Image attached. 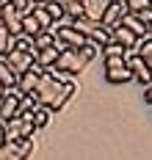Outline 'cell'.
<instances>
[{
	"label": "cell",
	"mask_w": 152,
	"mask_h": 160,
	"mask_svg": "<svg viewBox=\"0 0 152 160\" xmlns=\"http://www.w3.org/2000/svg\"><path fill=\"white\" fill-rule=\"evenodd\" d=\"M69 25H72V28H75L78 33H83L86 39H89L91 33H94L97 28H100V22H94V19H89V17H78V19H72Z\"/></svg>",
	"instance_id": "obj_16"
},
{
	"label": "cell",
	"mask_w": 152,
	"mask_h": 160,
	"mask_svg": "<svg viewBox=\"0 0 152 160\" xmlns=\"http://www.w3.org/2000/svg\"><path fill=\"white\" fill-rule=\"evenodd\" d=\"M105 8H108V0H83V17L94 19V22L102 19Z\"/></svg>",
	"instance_id": "obj_9"
},
{
	"label": "cell",
	"mask_w": 152,
	"mask_h": 160,
	"mask_svg": "<svg viewBox=\"0 0 152 160\" xmlns=\"http://www.w3.org/2000/svg\"><path fill=\"white\" fill-rule=\"evenodd\" d=\"M61 3H64V14H67L69 22L83 17V0H61Z\"/></svg>",
	"instance_id": "obj_19"
},
{
	"label": "cell",
	"mask_w": 152,
	"mask_h": 160,
	"mask_svg": "<svg viewBox=\"0 0 152 160\" xmlns=\"http://www.w3.org/2000/svg\"><path fill=\"white\" fill-rule=\"evenodd\" d=\"M108 3H111V0H108Z\"/></svg>",
	"instance_id": "obj_39"
},
{
	"label": "cell",
	"mask_w": 152,
	"mask_h": 160,
	"mask_svg": "<svg viewBox=\"0 0 152 160\" xmlns=\"http://www.w3.org/2000/svg\"><path fill=\"white\" fill-rule=\"evenodd\" d=\"M3 3H6V0H0V6H3Z\"/></svg>",
	"instance_id": "obj_37"
},
{
	"label": "cell",
	"mask_w": 152,
	"mask_h": 160,
	"mask_svg": "<svg viewBox=\"0 0 152 160\" xmlns=\"http://www.w3.org/2000/svg\"><path fill=\"white\" fill-rule=\"evenodd\" d=\"M127 69L133 72V80H138L141 86H152V69L147 66V61L138 58L135 52H127Z\"/></svg>",
	"instance_id": "obj_6"
},
{
	"label": "cell",
	"mask_w": 152,
	"mask_h": 160,
	"mask_svg": "<svg viewBox=\"0 0 152 160\" xmlns=\"http://www.w3.org/2000/svg\"><path fill=\"white\" fill-rule=\"evenodd\" d=\"M75 91H78V86H75L72 80H69V83H58L50 72H44V75L39 78V86H36L33 97L39 99L42 108H50V111L55 113V111H61L69 102V97L75 94Z\"/></svg>",
	"instance_id": "obj_1"
},
{
	"label": "cell",
	"mask_w": 152,
	"mask_h": 160,
	"mask_svg": "<svg viewBox=\"0 0 152 160\" xmlns=\"http://www.w3.org/2000/svg\"><path fill=\"white\" fill-rule=\"evenodd\" d=\"M39 108H42L39 99H36L33 94H28V97H22V102H19V116H33Z\"/></svg>",
	"instance_id": "obj_20"
},
{
	"label": "cell",
	"mask_w": 152,
	"mask_h": 160,
	"mask_svg": "<svg viewBox=\"0 0 152 160\" xmlns=\"http://www.w3.org/2000/svg\"><path fill=\"white\" fill-rule=\"evenodd\" d=\"M144 99L152 105V86H147V91H144Z\"/></svg>",
	"instance_id": "obj_34"
},
{
	"label": "cell",
	"mask_w": 152,
	"mask_h": 160,
	"mask_svg": "<svg viewBox=\"0 0 152 160\" xmlns=\"http://www.w3.org/2000/svg\"><path fill=\"white\" fill-rule=\"evenodd\" d=\"M89 42H91V44H97V47H105V44H108V42H111V31H105V28H102V25H100V28H97V31H94V33H91V36H89Z\"/></svg>",
	"instance_id": "obj_22"
},
{
	"label": "cell",
	"mask_w": 152,
	"mask_h": 160,
	"mask_svg": "<svg viewBox=\"0 0 152 160\" xmlns=\"http://www.w3.org/2000/svg\"><path fill=\"white\" fill-rule=\"evenodd\" d=\"M0 160H25V158L19 155V146L17 144H6L3 149H0Z\"/></svg>",
	"instance_id": "obj_26"
},
{
	"label": "cell",
	"mask_w": 152,
	"mask_h": 160,
	"mask_svg": "<svg viewBox=\"0 0 152 160\" xmlns=\"http://www.w3.org/2000/svg\"><path fill=\"white\" fill-rule=\"evenodd\" d=\"M78 52H80V58H83L86 64H89V61H94V58H97L100 47H97V44H91V42H86V44H83L80 50H78Z\"/></svg>",
	"instance_id": "obj_28"
},
{
	"label": "cell",
	"mask_w": 152,
	"mask_h": 160,
	"mask_svg": "<svg viewBox=\"0 0 152 160\" xmlns=\"http://www.w3.org/2000/svg\"><path fill=\"white\" fill-rule=\"evenodd\" d=\"M6 144H8V141H6V124L0 122V149H3Z\"/></svg>",
	"instance_id": "obj_33"
},
{
	"label": "cell",
	"mask_w": 152,
	"mask_h": 160,
	"mask_svg": "<svg viewBox=\"0 0 152 160\" xmlns=\"http://www.w3.org/2000/svg\"><path fill=\"white\" fill-rule=\"evenodd\" d=\"M6 141L8 144H22V119H11L6 122Z\"/></svg>",
	"instance_id": "obj_14"
},
{
	"label": "cell",
	"mask_w": 152,
	"mask_h": 160,
	"mask_svg": "<svg viewBox=\"0 0 152 160\" xmlns=\"http://www.w3.org/2000/svg\"><path fill=\"white\" fill-rule=\"evenodd\" d=\"M44 8H47V14L53 17V28L55 25H61L64 19H67V14H64V3L61 0H47V3H42Z\"/></svg>",
	"instance_id": "obj_15"
},
{
	"label": "cell",
	"mask_w": 152,
	"mask_h": 160,
	"mask_svg": "<svg viewBox=\"0 0 152 160\" xmlns=\"http://www.w3.org/2000/svg\"><path fill=\"white\" fill-rule=\"evenodd\" d=\"M3 61H6V66H8V69H11L17 78H19V75H25V72H28V69L36 64L33 55H28V52H19V50L6 52V55H3Z\"/></svg>",
	"instance_id": "obj_5"
},
{
	"label": "cell",
	"mask_w": 152,
	"mask_h": 160,
	"mask_svg": "<svg viewBox=\"0 0 152 160\" xmlns=\"http://www.w3.org/2000/svg\"><path fill=\"white\" fill-rule=\"evenodd\" d=\"M19 102H22V94H19V88H11V91H6V97L0 99V122H3V124L19 116Z\"/></svg>",
	"instance_id": "obj_4"
},
{
	"label": "cell",
	"mask_w": 152,
	"mask_h": 160,
	"mask_svg": "<svg viewBox=\"0 0 152 160\" xmlns=\"http://www.w3.org/2000/svg\"><path fill=\"white\" fill-rule=\"evenodd\" d=\"M144 8H152V0H127V14H138Z\"/></svg>",
	"instance_id": "obj_29"
},
{
	"label": "cell",
	"mask_w": 152,
	"mask_h": 160,
	"mask_svg": "<svg viewBox=\"0 0 152 160\" xmlns=\"http://www.w3.org/2000/svg\"><path fill=\"white\" fill-rule=\"evenodd\" d=\"M133 52L138 55V58H144V61H147V58L152 55V39H149V36H147V39H141V42L135 44V50H133Z\"/></svg>",
	"instance_id": "obj_27"
},
{
	"label": "cell",
	"mask_w": 152,
	"mask_h": 160,
	"mask_svg": "<svg viewBox=\"0 0 152 160\" xmlns=\"http://www.w3.org/2000/svg\"><path fill=\"white\" fill-rule=\"evenodd\" d=\"M149 39H152V25H149Z\"/></svg>",
	"instance_id": "obj_36"
},
{
	"label": "cell",
	"mask_w": 152,
	"mask_h": 160,
	"mask_svg": "<svg viewBox=\"0 0 152 160\" xmlns=\"http://www.w3.org/2000/svg\"><path fill=\"white\" fill-rule=\"evenodd\" d=\"M17 75H14V72H11V69H8V66H6V61H3V58H0V83H3V86H6V91H11V88H17Z\"/></svg>",
	"instance_id": "obj_18"
},
{
	"label": "cell",
	"mask_w": 152,
	"mask_h": 160,
	"mask_svg": "<svg viewBox=\"0 0 152 160\" xmlns=\"http://www.w3.org/2000/svg\"><path fill=\"white\" fill-rule=\"evenodd\" d=\"M147 66H149V69H152V55H149V58H147Z\"/></svg>",
	"instance_id": "obj_35"
},
{
	"label": "cell",
	"mask_w": 152,
	"mask_h": 160,
	"mask_svg": "<svg viewBox=\"0 0 152 160\" xmlns=\"http://www.w3.org/2000/svg\"><path fill=\"white\" fill-rule=\"evenodd\" d=\"M105 80H108V83H114V86H119V83H130V80H133V72H130L127 66L105 69Z\"/></svg>",
	"instance_id": "obj_13"
},
{
	"label": "cell",
	"mask_w": 152,
	"mask_h": 160,
	"mask_svg": "<svg viewBox=\"0 0 152 160\" xmlns=\"http://www.w3.org/2000/svg\"><path fill=\"white\" fill-rule=\"evenodd\" d=\"M130 17H133V14H130ZM135 19H138L141 25H147V28H149V25H152V8H144V11H138V14H135Z\"/></svg>",
	"instance_id": "obj_32"
},
{
	"label": "cell",
	"mask_w": 152,
	"mask_h": 160,
	"mask_svg": "<svg viewBox=\"0 0 152 160\" xmlns=\"http://www.w3.org/2000/svg\"><path fill=\"white\" fill-rule=\"evenodd\" d=\"M58 55H61V50L58 47H47V50H39V55H36V64L42 66L44 72H50L55 61H58Z\"/></svg>",
	"instance_id": "obj_10"
},
{
	"label": "cell",
	"mask_w": 152,
	"mask_h": 160,
	"mask_svg": "<svg viewBox=\"0 0 152 160\" xmlns=\"http://www.w3.org/2000/svg\"><path fill=\"white\" fill-rule=\"evenodd\" d=\"M50 119H53V111H50V108H39V111L33 113V127H36V130L47 127V124H50Z\"/></svg>",
	"instance_id": "obj_23"
},
{
	"label": "cell",
	"mask_w": 152,
	"mask_h": 160,
	"mask_svg": "<svg viewBox=\"0 0 152 160\" xmlns=\"http://www.w3.org/2000/svg\"><path fill=\"white\" fill-rule=\"evenodd\" d=\"M119 66H127V55H119V58H105V69H119Z\"/></svg>",
	"instance_id": "obj_31"
},
{
	"label": "cell",
	"mask_w": 152,
	"mask_h": 160,
	"mask_svg": "<svg viewBox=\"0 0 152 160\" xmlns=\"http://www.w3.org/2000/svg\"><path fill=\"white\" fill-rule=\"evenodd\" d=\"M8 3H11V8H14L19 17L31 14V8H33V3H31V0H8Z\"/></svg>",
	"instance_id": "obj_30"
},
{
	"label": "cell",
	"mask_w": 152,
	"mask_h": 160,
	"mask_svg": "<svg viewBox=\"0 0 152 160\" xmlns=\"http://www.w3.org/2000/svg\"><path fill=\"white\" fill-rule=\"evenodd\" d=\"M22 33H25V36H39V33H42L39 22H36L31 14H25V17H22Z\"/></svg>",
	"instance_id": "obj_24"
},
{
	"label": "cell",
	"mask_w": 152,
	"mask_h": 160,
	"mask_svg": "<svg viewBox=\"0 0 152 160\" xmlns=\"http://www.w3.org/2000/svg\"><path fill=\"white\" fill-rule=\"evenodd\" d=\"M124 3H127V0H124Z\"/></svg>",
	"instance_id": "obj_38"
},
{
	"label": "cell",
	"mask_w": 152,
	"mask_h": 160,
	"mask_svg": "<svg viewBox=\"0 0 152 160\" xmlns=\"http://www.w3.org/2000/svg\"><path fill=\"white\" fill-rule=\"evenodd\" d=\"M33 44H36V50L58 47V44H55V33H53V31H42L39 36H33Z\"/></svg>",
	"instance_id": "obj_21"
},
{
	"label": "cell",
	"mask_w": 152,
	"mask_h": 160,
	"mask_svg": "<svg viewBox=\"0 0 152 160\" xmlns=\"http://www.w3.org/2000/svg\"><path fill=\"white\" fill-rule=\"evenodd\" d=\"M122 25H124L127 31L133 33V36H135V39H138V42L149 36V28H147V25H141V22H138L135 17H130V14H127V17H124V19H122Z\"/></svg>",
	"instance_id": "obj_12"
},
{
	"label": "cell",
	"mask_w": 152,
	"mask_h": 160,
	"mask_svg": "<svg viewBox=\"0 0 152 160\" xmlns=\"http://www.w3.org/2000/svg\"><path fill=\"white\" fill-rule=\"evenodd\" d=\"M44 75V69L39 64H33L25 75H19V80H17V88H19V94L22 97H28V94H33L36 91V86H39V78Z\"/></svg>",
	"instance_id": "obj_7"
},
{
	"label": "cell",
	"mask_w": 152,
	"mask_h": 160,
	"mask_svg": "<svg viewBox=\"0 0 152 160\" xmlns=\"http://www.w3.org/2000/svg\"><path fill=\"white\" fill-rule=\"evenodd\" d=\"M124 17H127V3L124 0H111L108 8H105V14H102V19H100V25L105 31H114L116 25H122Z\"/></svg>",
	"instance_id": "obj_3"
},
{
	"label": "cell",
	"mask_w": 152,
	"mask_h": 160,
	"mask_svg": "<svg viewBox=\"0 0 152 160\" xmlns=\"http://www.w3.org/2000/svg\"><path fill=\"white\" fill-rule=\"evenodd\" d=\"M111 42L122 44V47L127 50V52H133V50H135V44H138V39H135V36H133L130 31H127L124 25H116V28L111 31Z\"/></svg>",
	"instance_id": "obj_8"
},
{
	"label": "cell",
	"mask_w": 152,
	"mask_h": 160,
	"mask_svg": "<svg viewBox=\"0 0 152 160\" xmlns=\"http://www.w3.org/2000/svg\"><path fill=\"white\" fill-rule=\"evenodd\" d=\"M14 50H19V52H28V55H33V58L39 55V50H36V44H33V36H25V33L14 39Z\"/></svg>",
	"instance_id": "obj_17"
},
{
	"label": "cell",
	"mask_w": 152,
	"mask_h": 160,
	"mask_svg": "<svg viewBox=\"0 0 152 160\" xmlns=\"http://www.w3.org/2000/svg\"><path fill=\"white\" fill-rule=\"evenodd\" d=\"M31 17L39 22V28H42V31H53V17L47 14V8H44L42 3H33V8H31Z\"/></svg>",
	"instance_id": "obj_11"
},
{
	"label": "cell",
	"mask_w": 152,
	"mask_h": 160,
	"mask_svg": "<svg viewBox=\"0 0 152 160\" xmlns=\"http://www.w3.org/2000/svg\"><path fill=\"white\" fill-rule=\"evenodd\" d=\"M86 61L80 58V52L78 50H61V55H58V61H55V72H64V75H80L86 69Z\"/></svg>",
	"instance_id": "obj_2"
},
{
	"label": "cell",
	"mask_w": 152,
	"mask_h": 160,
	"mask_svg": "<svg viewBox=\"0 0 152 160\" xmlns=\"http://www.w3.org/2000/svg\"><path fill=\"white\" fill-rule=\"evenodd\" d=\"M100 52L105 55V58H119V55H127V50L122 47V44H116V42H108V44H105Z\"/></svg>",
	"instance_id": "obj_25"
}]
</instances>
